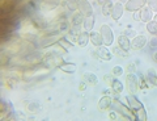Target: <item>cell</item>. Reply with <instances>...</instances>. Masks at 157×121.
Wrapping results in <instances>:
<instances>
[{
  "instance_id": "cell-41",
  "label": "cell",
  "mask_w": 157,
  "mask_h": 121,
  "mask_svg": "<svg viewBox=\"0 0 157 121\" xmlns=\"http://www.w3.org/2000/svg\"><path fill=\"white\" fill-rule=\"evenodd\" d=\"M134 20H135V21H141L140 12H134Z\"/></svg>"
},
{
  "instance_id": "cell-42",
  "label": "cell",
  "mask_w": 157,
  "mask_h": 121,
  "mask_svg": "<svg viewBox=\"0 0 157 121\" xmlns=\"http://www.w3.org/2000/svg\"><path fill=\"white\" fill-rule=\"evenodd\" d=\"M85 88H86V83L82 80V83H80V86H78V90H80V91H85Z\"/></svg>"
},
{
  "instance_id": "cell-7",
  "label": "cell",
  "mask_w": 157,
  "mask_h": 121,
  "mask_svg": "<svg viewBox=\"0 0 157 121\" xmlns=\"http://www.w3.org/2000/svg\"><path fill=\"white\" fill-rule=\"evenodd\" d=\"M78 3V11H80L85 17H89V16H93V7L92 4L88 2V0H77Z\"/></svg>"
},
{
  "instance_id": "cell-24",
  "label": "cell",
  "mask_w": 157,
  "mask_h": 121,
  "mask_svg": "<svg viewBox=\"0 0 157 121\" xmlns=\"http://www.w3.org/2000/svg\"><path fill=\"white\" fill-rule=\"evenodd\" d=\"M63 8L66 9V11H76L78 9V3L77 0H64L63 2Z\"/></svg>"
},
{
  "instance_id": "cell-36",
  "label": "cell",
  "mask_w": 157,
  "mask_h": 121,
  "mask_svg": "<svg viewBox=\"0 0 157 121\" xmlns=\"http://www.w3.org/2000/svg\"><path fill=\"white\" fill-rule=\"evenodd\" d=\"M114 79H115V76L113 75V74H110V75H105V76H104L105 83H106L107 86H110V87H111V84H113V82H114Z\"/></svg>"
},
{
  "instance_id": "cell-21",
  "label": "cell",
  "mask_w": 157,
  "mask_h": 121,
  "mask_svg": "<svg viewBox=\"0 0 157 121\" xmlns=\"http://www.w3.org/2000/svg\"><path fill=\"white\" fill-rule=\"evenodd\" d=\"M89 37H90V43H93V46L98 47V46L104 45V41H102V37H101L100 32H90Z\"/></svg>"
},
{
  "instance_id": "cell-8",
  "label": "cell",
  "mask_w": 157,
  "mask_h": 121,
  "mask_svg": "<svg viewBox=\"0 0 157 121\" xmlns=\"http://www.w3.org/2000/svg\"><path fill=\"white\" fill-rule=\"evenodd\" d=\"M147 42H148V40H147L145 36H143V34L135 36L134 40L131 41V47L134 50H140V49H143V47L147 45Z\"/></svg>"
},
{
  "instance_id": "cell-43",
  "label": "cell",
  "mask_w": 157,
  "mask_h": 121,
  "mask_svg": "<svg viewBox=\"0 0 157 121\" xmlns=\"http://www.w3.org/2000/svg\"><path fill=\"white\" fill-rule=\"evenodd\" d=\"M97 2L100 3V4H102V6H104V4H105L106 2H109V0H97Z\"/></svg>"
},
{
  "instance_id": "cell-31",
  "label": "cell",
  "mask_w": 157,
  "mask_h": 121,
  "mask_svg": "<svg viewBox=\"0 0 157 121\" xmlns=\"http://www.w3.org/2000/svg\"><path fill=\"white\" fill-rule=\"evenodd\" d=\"M113 7H114V4H113L110 0L109 2H106L104 6H102V14H104V16H111Z\"/></svg>"
},
{
  "instance_id": "cell-35",
  "label": "cell",
  "mask_w": 157,
  "mask_h": 121,
  "mask_svg": "<svg viewBox=\"0 0 157 121\" xmlns=\"http://www.w3.org/2000/svg\"><path fill=\"white\" fill-rule=\"evenodd\" d=\"M123 72H124L123 67H122V66H115L114 69H113L111 74L114 75V76H121V75H123Z\"/></svg>"
},
{
  "instance_id": "cell-5",
  "label": "cell",
  "mask_w": 157,
  "mask_h": 121,
  "mask_svg": "<svg viewBox=\"0 0 157 121\" xmlns=\"http://www.w3.org/2000/svg\"><path fill=\"white\" fill-rule=\"evenodd\" d=\"M30 21L33 22V25L36 26L37 30H42V29H46L48 26V22L38 13H33L32 14V16H30Z\"/></svg>"
},
{
  "instance_id": "cell-11",
  "label": "cell",
  "mask_w": 157,
  "mask_h": 121,
  "mask_svg": "<svg viewBox=\"0 0 157 121\" xmlns=\"http://www.w3.org/2000/svg\"><path fill=\"white\" fill-rule=\"evenodd\" d=\"M60 6V0H42L41 3V9L45 12L54 11Z\"/></svg>"
},
{
  "instance_id": "cell-32",
  "label": "cell",
  "mask_w": 157,
  "mask_h": 121,
  "mask_svg": "<svg viewBox=\"0 0 157 121\" xmlns=\"http://www.w3.org/2000/svg\"><path fill=\"white\" fill-rule=\"evenodd\" d=\"M134 112L136 115V120H140V121H147L148 120V116H147V112H145L144 107L137 109V111H134Z\"/></svg>"
},
{
  "instance_id": "cell-20",
  "label": "cell",
  "mask_w": 157,
  "mask_h": 121,
  "mask_svg": "<svg viewBox=\"0 0 157 121\" xmlns=\"http://www.w3.org/2000/svg\"><path fill=\"white\" fill-rule=\"evenodd\" d=\"M24 105H25L28 112H30V113H39L41 112V105L38 103H34V101H30V100H25L24 101Z\"/></svg>"
},
{
  "instance_id": "cell-12",
  "label": "cell",
  "mask_w": 157,
  "mask_h": 121,
  "mask_svg": "<svg viewBox=\"0 0 157 121\" xmlns=\"http://www.w3.org/2000/svg\"><path fill=\"white\" fill-rule=\"evenodd\" d=\"M126 101H127V105H128V107H130L132 111H137V109H140V108L144 107V105L141 104V101L137 100L136 96H134L132 94L126 96Z\"/></svg>"
},
{
  "instance_id": "cell-1",
  "label": "cell",
  "mask_w": 157,
  "mask_h": 121,
  "mask_svg": "<svg viewBox=\"0 0 157 121\" xmlns=\"http://www.w3.org/2000/svg\"><path fill=\"white\" fill-rule=\"evenodd\" d=\"M113 105L115 107L117 112H119L126 120H136V116H135V112H132V109L128 107V105H124L122 104L119 100L114 99L113 100Z\"/></svg>"
},
{
  "instance_id": "cell-25",
  "label": "cell",
  "mask_w": 157,
  "mask_h": 121,
  "mask_svg": "<svg viewBox=\"0 0 157 121\" xmlns=\"http://www.w3.org/2000/svg\"><path fill=\"white\" fill-rule=\"evenodd\" d=\"M3 83L8 90H13L14 86H16V83H17V79L13 78V76H11V75L9 76H3Z\"/></svg>"
},
{
  "instance_id": "cell-27",
  "label": "cell",
  "mask_w": 157,
  "mask_h": 121,
  "mask_svg": "<svg viewBox=\"0 0 157 121\" xmlns=\"http://www.w3.org/2000/svg\"><path fill=\"white\" fill-rule=\"evenodd\" d=\"M58 45H60V46H62V47H63V49H64L66 51H68V50H70L71 47L73 46V42H72V41H70V40H68L67 37H64V36H63V37L60 38V40H59Z\"/></svg>"
},
{
  "instance_id": "cell-33",
  "label": "cell",
  "mask_w": 157,
  "mask_h": 121,
  "mask_svg": "<svg viewBox=\"0 0 157 121\" xmlns=\"http://www.w3.org/2000/svg\"><path fill=\"white\" fill-rule=\"evenodd\" d=\"M147 30H148L152 36H157V22L156 21L147 22Z\"/></svg>"
},
{
  "instance_id": "cell-15",
  "label": "cell",
  "mask_w": 157,
  "mask_h": 121,
  "mask_svg": "<svg viewBox=\"0 0 157 121\" xmlns=\"http://www.w3.org/2000/svg\"><path fill=\"white\" fill-rule=\"evenodd\" d=\"M81 79L89 86H97L98 84V78H97L96 74H93V72H82Z\"/></svg>"
},
{
  "instance_id": "cell-6",
  "label": "cell",
  "mask_w": 157,
  "mask_h": 121,
  "mask_svg": "<svg viewBox=\"0 0 157 121\" xmlns=\"http://www.w3.org/2000/svg\"><path fill=\"white\" fill-rule=\"evenodd\" d=\"M147 0H127L126 3V11L128 12H137L139 9H141L145 6Z\"/></svg>"
},
{
  "instance_id": "cell-19",
  "label": "cell",
  "mask_w": 157,
  "mask_h": 121,
  "mask_svg": "<svg viewBox=\"0 0 157 121\" xmlns=\"http://www.w3.org/2000/svg\"><path fill=\"white\" fill-rule=\"evenodd\" d=\"M58 67L66 74H73L76 71V65L72 63V62H60Z\"/></svg>"
},
{
  "instance_id": "cell-2",
  "label": "cell",
  "mask_w": 157,
  "mask_h": 121,
  "mask_svg": "<svg viewBox=\"0 0 157 121\" xmlns=\"http://www.w3.org/2000/svg\"><path fill=\"white\" fill-rule=\"evenodd\" d=\"M100 33H101L102 41H104V45L105 46H111L113 42H114V34H113V30H111L110 25L102 24L101 29H100Z\"/></svg>"
},
{
  "instance_id": "cell-17",
  "label": "cell",
  "mask_w": 157,
  "mask_h": 121,
  "mask_svg": "<svg viewBox=\"0 0 157 121\" xmlns=\"http://www.w3.org/2000/svg\"><path fill=\"white\" fill-rule=\"evenodd\" d=\"M89 42H90V37H89V33H88L86 30H85V32H81L80 34H77V37H76V43H77L78 46L85 47Z\"/></svg>"
},
{
  "instance_id": "cell-39",
  "label": "cell",
  "mask_w": 157,
  "mask_h": 121,
  "mask_svg": "<svg viewBox=\"0 0 157 121\" xmlns=\"http://www.w3.org/2000/svg\"><path fill=\"white\" fill-rule=\"evenodd\" d=\"M149 46L152 47V49L157 47V36H152V38L149 40Z\"/></svg>"
},
{
  "instance_id": "cell-18",
  "label": "cell",
  "mask_w": 157,
  "mask_h": 121,
  "mask_svg": "<svg viewBox=\"0 0 157 121\" xmlns=\"http://www.w3.org/2000/svg\"><path fill=\"white\" fill-rule=\"evenodd\" d=\"M84 20H85V16L80 11L73 12V16L71 18V25L72 26H81L82 24H84Z\"/></svg>"
},
{
  "instance_id": "cell-22",
  "label": "cell",
  "mask_w": 157,
  "mask_h": 121,
  "mask_svg": "<svg viewBox=\"0 0 157 121\" xmlns=\"http://www.w3.org/2000/svg\"><path fill=\"white\" fill-rule=\"evenodd\" d=\"M118 46H121L122 49L128 51L131 49V41L128 40V37H127L126 34H122V36L118 37Z\"/></svg>"
},
{
  "instance_id": "cell-10",
  "label": "cell",
  "mask_w": 157,
  "mask_h": 121,
  "mask_svg": "<svg viewBox=\"0 0 157 121\" xmlns=\"http://www.w3.org/2000/svg\"><path fill=\"white\" fill-rule=\"evenodd\" d=\"M97 57H98V59H102V61H110L111 58H113V53L107 49V46L105 45H102V46H98L97 47Z\"/></svg>"
},
{
  "instance_id": "cell-29",
  "label": "cell",
  "mask_w": 157,
  "mask_h": 121,
  "mask_svg": "<svg viewBox=\"0 0 157 121\" xmlns=\"http://www.w3.org/2000/svg\"><path fill=\"white\" fill-rule=\"evenodd\" d=\"M58 29H59V33L67 34V33H70V30H71V24L68 22L67 20L66 21H62L60 24H58Z\"/></svg>"
},
{
  "instance_id": "cell-3",
  "label": "cell",
  "mask_w": 157,
  "mask_h": 121,
  "mask_svg": "<svg viewBox=\"0 0 157 121\" xmlns=\"http://www.w3.org/2000/svg\"><path fill=\"white\" fill-rule=\"evenodd\" d=\"M41 62L47 70L54 69V67H56L59 63H60V62H59V58L54 54V53H46V54L42 57Z\"/></svg>"
},
{
  "instance_id": "cell-40",
  "label": "cell",
  "mask_w": 157,
  "mask_h": 121,
  "mask_svg": "<svg viewBox=\"0 0 157 121\" xmlns=\"http://www.w3.org/2000/svg\"><path fill=\"white\" fill-rule=\"evenodd\" d=\"M118 116H119V112H110L109 113V120H119V117H118Z\"/></svg>"
},
{
  "instance_id": "cell-4",
  "label": "cell",
  "mask_w": 157,
  "mask_h": 121,
  "mask_svg": "<svg viewBox=\"0 0 157 121\" xmlns=\"http://www.w3.org/2000/svg\"><path fill=\"white\" fill-rule=\"evenodd\" d=\"M126 83H127V90L130 91V94L135 95L139 90V79L135 74H127L126 76Z\"/></svg>"
},
{
  "instance_id": "cell-30",
  "label": "cell",
  "mask_w": 157,
  "mask_h": 121,
  "mask_svg": "<svg viewBox=\"0 0 157 121\" xmlns=\"http://www.w3.org/2000/svg\"><path fill=\"white\" fill-rule=\"evenodd\" d=\"M111 53H113V54H115V55H118V57H122V58H126V57L130 55L128 51L124 50V49H122L121 46H114V47H113V50H111Z\"/></svg>"
},
{
  "instance_id": "cell-44",
  "label": "cell",
  "mask_w": 157,
  "mask_h": 121,
  "mask_svg": "<svg viewBox=\"0 0 157 121\" xmlns=\"http://www.w3.org/2000/svg\"><path fill=\"white\" fill-rule=\"evenodd\" d=\"M153 59H155V62H157V51L153 53Z\"/></svg>"
},
{
  "instance_id": "cell-14",
  "label": "cell",
  "mask_w": 157,
  "mask_h": 121,
  "mask_svg": "<svg viewBox=\"0 0 157 121\" xmlns=\"http://www.w3.org/2000/svg\"><path fill=\"white\" fill-rule=\"evenodd\" d=\"M113 105V99L110 95H104L98 101V109L100 111H107Z\"/></svg>"
},
{
  "instance_id": "cell-13",
  "label": "cell",
  "mask_w": 157,
  "mask_h": 121,
  "mask_svg": "<svg viewBox=\"0 0 157 121\" xmlns=\"http://www.w3.org/2000/svg\"><path fill=\"white\" fill-rule=\"evenodd\" d=\"M124 12V7L123 4H122L121 2H118L114 4V7H113V12H111V17L114 21H118L119 18L122 17V14H123Z\"/></svg>"
},
{
  "instance_id": "cell-46",
  "label": "cell",
  "mask_w": 157,
  "mask_h": 121,
  "mask_svg": "<svg viewBox=\"0 0 157 121\" xmlns=\"http://www.w3.org/2000/svg\"><path fill=\"white\" fill-rule=\"evenodd\" d=\"M118 2H121V3H124V2H126V0H118Z\"/></svg>"
},
{
  "instance_id": "cell-38",
  "label": "cell",
  "mask_w": 157,
  "mask_h": 121,
  "mask_svg": "<svg viewBox=\"0 0 157 121\" xmlns=\"http://www.w3.org/2000/svg\"><path fill=\"white\" fill-rule=\"evenodd\" d=\"M126 71H127V74H135L136 72V63H130L127 66Z\"/></svg>"
},
{
  "instance_id": "cell-28",
  "label": "cell",
  "mask_w": 157,
  "mask_h": 121,
  "mask_svg": "<svg viewBox=\"0 0 157 121\" xmlns=\"http://www.w3.org/2000/svg\"><path fill=\"white\" fill-rule=\"evenodd\" d=\"M94 22H96V18H94V16L85 17V20H84V29H85L86 32H92L93 26H94Z\"/></svg>"
},
{
  "instance_id": "cell-26",
  "label": "cell",
  "mask_w": 157,
  "mask_h": 121,
  "mask_svg": "<svg viewBox=\"0 0 157 121\" xmlns=\"http://www.w3.org/2000/svg\"><path fill=\"white\" fill-rule=\"evenodd\" d=\"M111 91L114 94H122L123 92V83L119 79H114V82L111 84Z\"/></svg>"
},
{
  "instance_id": "cell-45",
  "label": "cell",
  "mask_w": 157,
  "mask_h": 121,
  "mask_svg": "<svg viewBox=\"0 0 157 121\" xmlns=\"http://www.w3.org/2000/svg\"><path fill=\"white\" fill-rule=\"evenodd\" d=\"M155 21L157 22V13H156V16H155Z\"/></svg>"
},
{
  "instance_id": "cell-9",
  "label": "cell",
  "mask_w": 157,
  "mask_h": 121,
  "mask_svg": "<svg viewBox=\"0 0 157 121\" xmlns=\"http://www.w3.org/2000/svg\"><path fill=\"white\" fill-rule=\"evenodd\" d=\"M60 38L62 37L59 36V34H47L45 38H42L41 46L43 47V49H46V47H50L52 45H55V43H58Z\"/></svg>"
},
{
  "instance_id": "cell-37",
  "label": "cell",
  "mask_w": 157,
  "mask_h": 121,
  "mask_svg": "<svg viewBox=\"0 0 157 121\" xmlns=\"http://www.w3.org/2000/svg\"><path fill=\"white\" fill-rule=\"evenodd\" d=\"M147 3H148V7L152 11L157 13V0H147Z\"/></svg>"
},
{
  "instance_id": "cell-16",
  "label": "cell",
  "mask_w": 157,
  "mask_h": 121,
  "mask_svg": "<svg viewBox=\"0 0 157 121\" xmlns=\"http://www.w3.org/2000/svg\"><path fill=\"white\" fill-rule=\"evenodd\" d=\"M140 17H141V22H149L153 17V11L149 8V7H143L140 9Z\"/></svg>"
},
{
  "instance_id": "cell-23",
  "label": "cell",
  "mask_w": 157,
  "mask_h": 121,
  "mask_svg": "<svg viewBox=\"0 0 157 121\" xmlns=\"http://www.w3.org/2000/svg\"><path fill=\"white\" fill-rule=\"evenodd\" d=\"M145 78H147V80H148L149 87H151V86H155V84H156V80H157V72H156V70L152 69V67H151V69H148Z\"/></svg>"
},
{
  "instance_id": "cell-47",
  "label": "cell",
  "mask_w": 157,
  "mask_h": 121,
  "mask_svg": "<svg viewBox=\"0 0 157 121\" xmlns=\"http://www.w3.org/2000/svg\"><path fill=\"white\" fill-rule=\"evenodd\" d=\"M155 86H157V80H156V84H155Z\"/></svg>"
},
{
  "instance_id": "cell-34",
  "label": "cell",
  "mask_w": 157,
  "mask_h": 121,
  "mask_svg": "<svg viewBox=\"0 0 157 121\" xmlns=\"http://www.w3.org/2000/svg\"><path fill=\"white\" fill-rule=\"evenodd\" d=\"M137 79H139V88H147V87H149L148 80H147L145 75H140Z\"/></svg>"
}]
</instances>
